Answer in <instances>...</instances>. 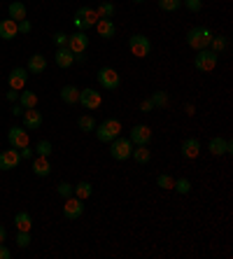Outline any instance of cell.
<instances>
[{
	"label": "cell",
	"instance_id": "cell-1",
	"mask_svg": "<svg viewBox=\"0 0 233 259\" xmlns=\"http://www.w3.org/2000/svg\"><path fill=\"white\" fill-rule=\"evenodd\" d=\"M187 45L192 49H205L210 47V40H212V30L205 28V26H194V28L187 30Z\"/></svg>",
	"mask_w": 233,
	"mask_h": 259
},
{
	"label": "cell",
	"instance_id": "cell-2",
	"mask_svg": "<svg viewBox=\"0 0 233 259\" xmlns=\"http://www.w3.org/2000/svg\"><path fill=\"white\" fill-rule=\"evenodd\" d=\"M96 138L101 140V143H112L117 136H121V121L119 119H114V117H110V119H105V121H101L96 126Z\"/></svg>",
	"mask_w": 233,
	"mask_h": 259
},
{
	"label": "cell",
	"instance_id": "cell-3",
	"mask_svg": "<svg viewBox=\"0 0 233 259\" xmlns=\"http://www.w3.org/2000/svg\"><path fill=\"white\" fill-rule=\"evenodd\" d=\"M217 63H219V54H217V52H212L210 47L198 49V52H196V59H194V68H196V70L212 72L217 68Z\"/></svg>",
	"mask_w": 233,
	"mask_h": 259
},
{
	"label": "cell",
	"instance_id": "cell-4",
	"mask_svg": "<svg viewBox=\"0 0 233 259\" xmlns=\"http://www.w3.org/2000/svg\"><path fill=\"white\" fill-rule=\"evenodd\" d=\"M128 49H131V54L135 59H147L152 54V40L147 35H143V33H133L128 37Z\"/></svg>",
	"mask_w": 233,
	"mask_h": 259
},
{
	"label": "cell",
	"instance_id": "cell-5",
	"mask_svg": "<svg viewBox=\"0 0 233 259\" xmlns=\"http://www.w3.org/2000/svg\"><path fill=\"white\" fill-rule=\"evenodd\" d=\"M110 145V157L114 159V161H126V159H131V152H133V143L128 138H124V136H117V138L112 140Z\"/></svg>",
	"mask_w": 233,
	"mask_h": 259
},
{
	"label": "cell",
	"instance_id": "cell-6",
	"mask_svg": "<svg viewBox=\"0 0 233 259\" xmlns=\"http://www.w3.org/2000/svg\"><path fill=\"white\" fill-rule=\"evenodd\" d=\"M96 79H98V84H101V89H108V91L119 89V84H121L119 72L114 70V68H110V66L101 68V70L96 72Z\"/></svg>",
	"mask_w": 233,
	"mask_h": 259
},
{
	"label": "cell",
	"instance_id": "cell-7",
	"mask_svg": "<svg viewBox=\"0 0 233 259\" xmlns=\"http://www.w3.org/2000/svg\"><path fill=\"white\" fill-rule=\"evenodd\" d=\"M98 12L96 10H91V7H79L77 14H75V26H77L79 30H89L91 26H96L98 21Z\"/></svg>",
	"mask_w": 233,
	"mask_h": 259
},
{
	"label": "cell",
	"instance_id": "cell-8",
	"mask_svg": "<svg viewBox=\"0 0 233 259\" xmlns=\"http://www.w3.org/2000/svg\"><path fill=\"white\" fill-rule=\"evenodd\" d=\"M79 105L86 110H96L103 105V94L98 89H79Z\"/></svg>",
	"mask_w": 233,
	"mask_h": 259
},
{
	"label": "cell",
	"instance_id": "cell-9",
	"mask_svg": "<svg viewBox=\"0 0 233 259\" xmlns=\"http://www.w3.org/2000/svg\"><path fill=\"white\" fill-rule=\"evenodd\" d=\"M66 47L70 49L72 54H84V52L89 49V35H86V30H77V33L68 35Z\"/></svg>",
	"mask_w": 233,
	"mask_h": 259
},
{
	"label": "cell",
	"instance_id": "cell-10",
	"mask_svg": "<svg viewBox=\"0 0 233 259\" xmlns=\"http://www.w3.org/2000/svg\"><path fill=\"white\" fill-rule=\"evenodd\" d=\"M7 143L12 145L14 150H21V147L30 145V136L24 126H12L10 131H7Z\"/></svg>",
	"mask_w": 233,
	"mask_h": 259
},
{
	"label": "cell",
	"instance_id": "cell-11",
	"mask_svg": "<svg viewBox=\"0 0 233 259\" xmlns=\"http://www.w3.org/2000/svg\"><path fill=\"white\" fill-rule=\"evenodd\" d=\"M82 212H84V201L77 199L75 194L68 196L66 203H63V217H66V220H79Z\"/></svg>",
	"mask_w": 233,
	"mask_h": 259
},
{
	"label": "cell",
	"instance_id": "cell-12",
	"mask_svg": "<svg viewBox=\"0 0 233 259\" xmlns=\"http://www.w3.org/2000/svg\"><path fill=\"white\" fill-rule=\"evenodd\" d=\"M128 140H131L133 145H150L152 128L147 126V124H135V126L131 128V133H128Z\"/></svg>",
	"mask_w": 233,
	"mask_h": 259
},
{
	"label": "cell",
	"instance_id": "cell-13",
	"mask_svg": "<svg viewBox=\"0 0 233 259\" xmlns=\"http://www.w3.org/2000/svg\"><path fill=\"white\" fill-rule=\"evenodd\" d=\"M208 150H210V154H215V157H224V154H231L233 152V145H231V140L221 138V136H215V138H210Z\"/></svg>",
	"mask_w": 233,
	"mask_h": 259
},
{
	"label": "cell",
	"instance_id": "cell-14",
	"mask_svg": "<svg viewBox=\"0 0 233 259\" xmlns=\"http://www.w3.org/2000/svg\"><path fill=\"white\" fill-rule=\"evenodd\" d=\"M19 163H21V154H19V150H3L0 152V170H12L17 168Z\"/></svg>",
	"mask_w": 233,
	"mask_h": 259
},
{
	"label": "cell",
	"instance_id": "cell-15",
	"mask_svg": "<svg viewBox=\"0 0 233 259\" xmlns=\"http://www.w3.org/2000/svg\"><path fill=\"white\" fill-rule=\"evenodd\" d=\"M28 75H30V72L26 70V68H14V70L10 72V77H7V84H10V89L21 91L26 87V82H28Z\"/></svg>",
	"mask_w": 233,
	"mask_h": 259
},
{
	"label": "cell",
	"instance_id": "cell-16",
	"mask_svg": "<svg viewBox=\"0 0 233 259\" xmlns=\"http://www.w3.org/2000/svg\"><path fill=\"white\" fill-rule=\"evenodd\" d=\"M24 128L26 131H37L42 126V112L37 108H30V110H24Z\"/></svg>",
	"mask_w": 233,
	"mask_h": 259
},
{
	"label": "cell",
	"instance_id": "cell-17",
	"mask_svg": "<svg viewBox=\"0 0 233 259\" xmlns=\"http://www.w3.org/2000/svg\"><path fill=\"white\" fill-rule=\"evenodd\" d=\"M94 28H96V33L103 40H112V37L117 35V26H114L112 19H98Z\"/></svg>",
	"mask_w": 233,
	"mask_h": 259
},
{
	"label": "cell",
	"instance_id": "cell-18",
	"mask_svg": "<svg viewBox=\"0 0 233 259\" xmlns=\"http://www.w3.org/2000/svg\"><path fill=\"white\" fill-rule=\"evenodd\" d=\"M198 154H201V140H196V138L182 140V157L192 161V159H196Z\"/></svg>",
	"mask_w": 233,
	"mask_h": 259
},
{
	"label": "cell",
	"instance_id": "cell-19",
	"mask_svg": "<svg viewBox=\"0 0 233 259\" xmlns=\"http://www.w3.org/2000/svg\"><path fill=\"white\" fill-rule=\"evenodd\" d=\"M26 70H28L30 75H40V72H44V70H47V56H44V54H33L28 59Z\"/></svg>",
	"mask_w": 233,
	"mask_h": 259
},
{
	"label": "cell",
	"instance_id": "cell-20",
	"mask_svg": "<svg viewBox=\"0 0 233 259\" xmlns=\"http://www.w3.org/2000/svg\"><path fill=\"white\" fill-rule=\"evenodd\" d=\"M54 61H56V66L59 68H63V70H68V68L75 63V54H72L68 47H59L56 49V56H54Z\"/></svg>",
	"mask_w": 233,
	"mask_h": 259
},
{
	"label": "cell",
	"instance_id": "cell-21",
	"mask_svg": "<svg viewBox=\"0 0 233 259\" xmlns=\"http://www.w3.org/2000/svg\"><path fill=\"white\" fill-rule=\"evenodd\" d=\"M17 35H19L17 21H14V19H3V21H0V37H3V40H14Z\"/></svg>",
	"mask_w": 233,
	"mask_h": 259
},
{
	"label": "cell",
	"instance_id": "cell-22",
	"mask_svg": "<svg viewBox=\"0 0 233 259\" xmlns=\"http://www.w3.org/2000/svg\"><path fill=\"white\" fill-rule=\"evenodd\" d=\"M131 159H135V163H140V166H145V163H150V159H152L150 147H147V145H133Z\"/></svg>",
	"mask_w": 233,
	"mask_h": 259
},
{
	"label": "cell",
	"instance_id": "cell-23",
	"mask_svg": "<svg viewBox=\"0 0 233 259\" xmlns=\"http://www.w3.org/2000/svg\"><path fill=\"white\" fill-rule=\"evenodd\" d=\"M33 173L37 178H47L52 173V163H49V157H35L33 159Z\"/></svg>",
	"mask_w": 233,
	"mask_h": 259
},
{
	"label": "cell",
	"instance_id": "cell-24",
	"mask_svg": "<svg viewBox=\"0 0 233 259\" xmlns=\"http://www.w3.org/2000/svg\"><path fill=\"white\" fill-rule=\"evenodd\" d=\"M17 103L24 110L37 108V94H35V91H28V89H21V91H19V101Z\"/></svg>",
	"mask_w": 233,
	"mask_h": 259
},
{
	"label": "cell",
	"instance_id": "cell-25",
	"mask_svg": "<svg viewBox=\"0 0 233 259\" xmlns=\"http://www.w3.org/2000/svg\"><path fill=\"white\" fill-rule=\"evenodd\" d=\"M61 101L66 103V105H75V103L79 101V89L75 84H66L63 89H61Z\"/></svg>",
	"mask_w": 233,
	"mask_h": 259
},
{
	"label": "cell",
	"instance_id": "cell-26",
	"mask_svg": "<svg viewBox=\"0 0 233 259\" xmlns=\"http://www.w3.org/2000/svg\"><path fill=\"white\" fill-rule=\"evenodd\" d=\"M14 227H17L19 231H30L33 229V217H30L28 212H17V215H14Z\"/></svg>",
	"mask_w": 233,
	"mask_h": 259
},
{
	"label": "cell",
	"instance_id": "cell-27",
	"mask_svg": "<svg viewBox=\"0 0 233 259\" xmlns=\"http://www.w3.org/2000/svg\"><path fill=\"white\" fill-rule=\"evenodd\" d=\"M75 196H77V199H82V201H86L91 196V194H94V185H91V182H86V180H82V182H77V185H75Z\"/></svg>",
	"mask_w": 233,
	"mask_h": 259
},
{
	"label": "cell",
	"instance_id": "cell-28",
	"mask_svg": "<svg viewBox=\"0 0 233 259\" xmlns=\"http://www.w3.org/2000/svg\"><path fill=\"white\" fill-rule=\"evenodd\" d=\"M7 12H10V19L21 21V19H26V5H24V3H19V0H14L12 5L7 7Z\"/></svg>",
	"mask_w": 233,
	"mask_h": 259
},
{
	"label": "cell",
	"instance_id": "cell-29",
	"mask_svg": "<svg viewBox=\"0 0 233 259\" xmlns=\"http://www.w3.org/2000/svg\"><path fill=\"white\" fill-rule=\"evenodd\" d=\"M77 126H79V131H84V133H94L98 124H96V119H94L91 115H82L77 119Z\"/></svg>",
	"mask_w": 233,
	"mask_h": 259
},
{
	"label": "cell",
	"instance_id": "cell-30",
	"mask_svg": "<svg viewBox=\"0 0 233 259\" xmlns=\"http://www.w3.org/2000/svg\"><path fill=\"white\" fill-rule=\"evenodd\" d=\"M96 12H98V17H101V19H112L114 12H117V7H114L110 0H103L101 5H98Z\"/></svg>",
	"mask_w": 233,
	"mask_h": 259
},
{
	"label": "cell",
	"instance_id": "cell-31",
	"mask_svg": "<svg viewBox=\"0 0 233 259\" xmlns=\"http://www.w3.org/2000/svg\"><path fill=\"white\" fill-rule=\"evenodd\" d=\"M226 47H228V37L226 35H212V40H210V49H212V52L221 54Z\"/></svg>",
	"mask_w": 233,
	"mask_h": 259
},
{
	"label": "cell",
	"instance_id": "cell-32",
	"mask_svg": "<svg viewBox=\"0 0 233 259\" xmlns=\"http://www.w3.org/2000/svg\"><path fill=\"white\" fill-rule=\"evenodd\" d=\"M173 189L177 194H189L192 192V180H189V178H177V180L173 182Z\"/></svg>",
	"mask_w": 233,
	"mask_h": 259
},
{
	"label": "cell",
	"instance_id": "cell-33",
	"mask_svg": "<svg viewBox=\"0 0 233 259\" xmlns=\"http://www.w3.org/2000/svg\"><path fill=\"white\" fill-rule=\"evenodd\" d=\"M170 96H168V91H154L152 94V103H154V108H166Z\"/></svg>",
	"mask_w": 233,
	"mask_h": 259
},
{
	"label": "cell",
	"instance_id": "cell-34",
	"mask_svg": "<svg viewBox=\"0 0 233 259\" xmlns=\"http://www.w3.org/2000/svg\"><path fill=\"white\" fill-rule=\"evenodd\" d=\"M182 7V0H159V10L163 12H177Z\"/></svg>",
	"mask_w": 233,
	"mask_h": 259
},
{
	"label": "cell",
	"instance_id": "cell-35",
	"mask_svg": "<svg viewBox=\"0 0 233 259\" xmlns=\"http://www.w3.org/2000/svg\"><path fill=\"white\" fill-rule=\"evenodd\" d=\"M173 182H175L173 175H168V173H159V175H156V185H159L161 189H173Z\"/></svg>",
	"mask_w": 233,
	"mask_h": 259
},
{
	"label": "cell",
	"instance_id": "cell-36",
	"mask_svg": "<svg viewBox=\"0 0 233 259\" xmlns=\"http://www.w3.org/2000/svg\"><path fill=\"white\" fill-rule=\"evenodd\" d=\"M52 150H54V147H52V143H49V140H40V143L35 145V154H37V157H49V154H52Z\"/></svg>",
	"mask_w": 233,
	"mask_h": 259
},
{
	"label": "cell",
	"instance_id": "cell-37",
	"mask_svg": "<svg viewBox=\"0 0 233 259\" xmlns=\"http://www.w3.org/2000/svg\"><path fill=\"white\" fill-rule=\"evenodd\" d=\"M56 192H59V196L68 199V196H72V192H75V185H70V182H59V185H56Z\"/></svg>",
	"mask_w": 233,
	"mask_h": 259
},
{
	"label": "cell",
	"instance_id": "cell-38",
	"mask_svg": "<svg viewBox=\"0 0 233 259\" xmlns=\"http://www.w3.org/2000/svg\"><path fill=\"white\" fill-rule=\"evenodd\" d=\"M30 243H33V236H30V231H19V234H17V245L19 247H28Z\"/></svg>",
	"mask_w": 233,
	"mask_h": 259
},
{
	"label": "cell",
	"instance_id": "cell-39",
	"mask_svg": "<svg viewBox=\"0 0 233 259\" xmlns=\"http://www.w3.org/2000/svg\"><path fill=\"white\" fill-rule=\"evenodd\" d=\"M182 5L187 7V10H189V12H201V10H203V0H182Z\"/></svg>",
	"mask_w": 233,
	"mask_h": 259
},
{
	"label": "cell",
	"instance_id": "cell-40",
	"mask_svg": "<svg viewBox=\"0 0 233 259\" xmlns=\"http://www.w3.org/2000/svg\"><path fill=\"white\" fill-rule=\"evenodd\" d=\"M17 28H19V35H26V33L33 30V26H30L28 19H21V21H17Z\"/></svg>",
	"mask_w": 233,
	"mask_h": 259
},
{
	"label": "cell",
	"instance_id": "cell-41",
	"mask_svg": "<svg viewBox=\"0 0 233 259\" xmlns=\"http://www.w3.org/2000/svg\"><path fill=\"white\" fill-rule=\"evenodd\" d=\"M52 37H54V42L59 45V47H66V45H68V33H63V30H59V33H54V35H52Z\"/></svg>",
	"mask_w": 233,
	"mask_h": 259
},
{
	"label": "cell",
	"instance_id": "cell-42",
	"mask_svg": "<svg viewBox=\"0 0 233 259\" xmlns=\"http://www.w3.org/2000/svg\"><path fill=\"white\" fill-rule=\"evenodd\" d=\"M140 110H143V112H152V110H154V103H152V98H145V101L140 103Z\"/></svg>",
	"mask_w": 233,
	"mask_h": 259
},
{
	"label": "cell",
	"instance_id": "cell-43",
	"mask_svg": "<svg viewBox=\"0 0 233 259\" xmlns=\"http://www.w3.org/2000/svg\"><path fill=\"white\" fill-rule=\"evenodd\" d=\"M12 257V252H10V247L5 245V243H0V259H10Z\"/></svg>",
	"mask_w": 233,
	"mask_h": 259
},
{
	"label": "cell",
	"instance_id": "cell-44",
	"mask_svg": "<svg viewBox=\"0 0 233 259\" xmlns=\"http://www.w3.org/2000/svg\"><path fill=\"white\" fill-rule=\"evenodd\" d=\"M19 154H21V159H30V157H33V150H30V145L21 147V152H19Z\"/></svg>",
	"mask_w": 233,
	"mask_h": 259
},
{
	"label": "cell",
	"instance_id": "cell-45",
	"mask_svg": "<svg viewBox=\"0 0 233 259\" xmlns=\"http://www.w3.org/2000/svg\"><path fill=\"white\" fill-rule=\"evenodd\" d=\"M7 101H10V103H17L19 101V91H14V89L7 91Z\"/></svg>",
	"mask_w": 233,
	"mask_h": 259
},
{
	"label": "cell",
	"instance_id": "cell-46",
	"mask_svg": "<svg viewBox=\"0 0 233 259\" xmlns=\"http://www.w3.org/2000/svg\"><path fill=\"white\" fill-rule=\"evenodd\" d=\"M10 112H12L14 117H21V115H24V108H21V105H12V110H10Z\"/></svg>",
	"mask_w": 233,
	"mask_h": 259
},
{
	"label": "cell",
	"instance_id": "cell-47",
	"mask_svg": "<svg viewBox=\"0 0 233 259\" xmlns=\"http://www.w3.org/2000/svg\"><path fill=\"white\" fill-rule=\"evenodd\" d=\"M5 238H7V229L0 224V243H5Z\"/></svg>",
	"mask_w": 233,
	"mask_h": 259
},
{
	"label": "cell",
	"instance_id": "cell-48",
	"mask_svg": "<svg viewBox=\"0 0 233 259\" xmlns=\"http://www.w3.org/2000/svg\"><path fill=\"white\" fill-rule=\"evenodd\" d=\"M133 3H145V0H133Z\"/></svg>",
	"mask_w": 233,
	"mask_h": 259
}]
</instances>
